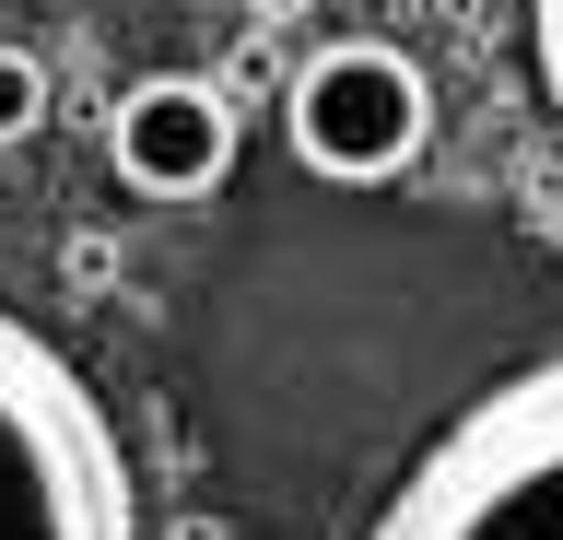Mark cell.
Wrapping results in <instances>:
<instances>
[{"mask_svg":"<svg viewBox=\"0 0 563 540\" xmlns=\"http://www.w3.org/2000/svg\"><path fill=\"white\" fill-rule=\"evenodd\" d=\"M364 540H563V353L446 411L364 517Z\"/></svg>","mask_w":563,"mask_h":540,"instance_id":"6da1fadb","label":"cell"},{"mask_svg":"<svg viewBox=\"0 0 563 540\" xmlns=\"http://www.w3.org/2000/svg\"><path fill=\"white\" fill-rule=\"evenodd\" d=\"M0 540H141L118 411L12 306H0Z\"/></svg>","mask_w":563,"mask_h":540,"instance_id":"7a4b0ae2","label":"cell"},{"mask_svg":"<svg viewBox=\"0 0 563 540\" xmlns=\"http://www.w3.org/2000/svg\"><path fill=\"white\" fill-rule=\"evenodd\" d=\"M282 142L329 188H399L434 153V82L387 36H329L317 59L282 71Z\"/></svg>","mask_w":563,"mask_h":540,"instance_id":"3957f363","label":"cell"},{"mask_svg":"<svg viewBox=\"0 0 563 540\" xmlns=\"http://www.w3.org/2000/svg\"><path fill=\"white\" fill-rule=\"evenodd\" d=\"M106 165L130 200H211L235 177V95L200 71H141L106 107Z\"/></svg>","mask_w":563,"mask_h":540,"instance_id":"277c9868","label":"cell"},{"mask_svg":"<svg viewBox=\"0 0 563 540\" xmlns=\"http://www.w3.org/2000/svg\"><path fill=\"white\" fill-rule=\"evenodd\" d=\"M47 107H59V82H47V59L0 36V153H24L35 130H47Z\"/></svg>","mask_w":563,"mask_h":540,"instance_id":"5b68a950","label":"cell"},{"mask_svg":"<svg viewBox=\"0 0 563 540\" xmlns=\"http://www.w3.org/2000/svg\"><path fill=\"white\" fill-rule=\"evenodd\" d=\"M528 59H540V107L563 130V0H528Z\"/></svg>","mask_w":563,"mask_h":540,"instance_id":"8992f818","label":"cell"},{"mask_svg":"<svg viewBox=\"0 0 563 540\" xmlns=\"http://www.w3.org/2000/svg\"><path fill=\"white\" fill-rule=\"evenodd\" d=\"M271 82H282L271 36H246V47H235V71H223V95H235V107H246V95H271Z\"/></svg>","mask_w":563,"mask_h":540,"instance_id":"52a82bcc","label":"cell"},{"mask_svg":"<svg viewBox=\"0 0 563 540\" xmlns=\"http://www.w3.org/2000/svg\"><path fill=\"white\" fill-rule=\"evenodd\" d=\"M246 12H258V24H306L317 0H246Z\"/></svg>","mask_w":563,"mask_h":540,"instance_id":"ba28073f","label":"cell"}]
</instances>
